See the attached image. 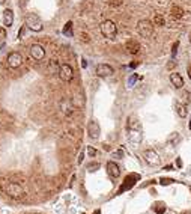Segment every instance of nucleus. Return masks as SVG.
I'll return each instance as SVG.
<instances>
[{
    "label": "nucleus",
    "mask_w": 191,
    "mask_h": 214,
    "mask_svg": "<svg viewBox=\"0 0 191 214\" xmlns=\"http://www.w3.org/2000/svg\"><path fill=\"white\" fill-rule=\"evenodd\" d=\"M0 189L3 190L5 194H8L9 198L12 199H20L24 196V190H23V187L20 184H17V182H11V181H2L0 182Z\"/></svg>",
    "instance_id": "1"
},
{
    "label": "nucleus",
    "mask_w": 191,
    "mask_h": 214,
    "mask_svg": "<svg viewBox=\"0 0 191 214\" xmlns=\"http://www.w3.org/2000/svg\"><path fill=\"white\" fill-rule=\"evenodd\" d=\"M24 26L27 29H30L32 32H41L44 24H42V20L36 15V14H27L24 17Z\"/></svg>",
    "instance_id": "2"
},
{
    "label": "nucleus",
    "mask_w": 191,
    "mask_h": 214,
    "mask_svg": "<svg viewBox=\"0 0 191 214\" xmlns=\"http://www.w3.org/2000/svg\"><path fill=\"white\" fill-rule=\"evenodd\" d=\"M101 33L108 39H114L116 33H117V27L112 20H105L101 23Z\"/></svg>",
    "instance_id": "3"
},
{
    "label": "nucleus",
    "mask_w": 191,
    "mask_h": 214,
    "mask_svg": "<svg viewBox=\"0 0 191 214\" xmlns=\"http://www.w3.org/2000/svg\"><path fill=\"white\" fill-rule=\"evenodd\" d=\"M137 32L143 38H149L154 33V24L149 20H140V21L137 23Z\"/></svg>",
    "instance_id": "4"
},
{
    "label": "nucleus",
    "mask_w": 191,
    "mask_h": 214,
    "mask_svg": "<svg viewBox=\"0 0 191 214\" xmlns=\"http://www.w3.org/2000/svg\"><path fill=\"white\" fill-rule=\"evenodd\" d=\"M59 77L60 80H63V81H71V80L74 79V69L71 65H68V63H63V65H60L59 68Z\"/></svg>",
    "instance_id": "5"
},
{
    "label": "nucleus",
    "mask_w": 191,
    "mask_h": 214,
    "mask_svg": "<svg viewBox=\"0 0 191 214\" xmlns=\"http://www.w3.org/2000/svg\"><path fill=\"white\" fill-rule=\"evenodd\" d=\"M6 62H8V67L11 68V69H17V68H20L21 67V63H23L21 53H18V51H12L11 55L8 56Z\"/></svg>",
    "instance_id": "6"
},
{
    "label": "nucleus",
    "mask_w": 191,
    "mask_h": 214,
    "mask_svg": "<svg viewBox=\"0 0 191 214\" xmlns=\"http://www.w3.org/2000/svg\"><path fill=\"white\" fill-rule=\"evenodd\" d=\"M29 55L33 57L35 60H42L45 56V50L42 45L39 44H33L30 48H29Z\"/></svg>",
    "instance_id": "7"
},
{
    "label": "nucleus",
    "mask_w": 191,
    "mask_h": 214,
    "mask_svg": "<svg viewBox=\"0 0 191 214\" xmlns=\"http://www.w3.org/2000/svg\"><path fill=\"white\" fill-rule=\"evenodd\" d=\"M95 72H96L98 77H110L113 72H114V69L110 65H107V63H100L96 67V69H95Z\"/></svg>",
    "instance_id": "8"
},
{
    "label": "nucleus",
    "mask_w": 191,
    "mask_h": 214,
    "mask_svg": "<svg viewBox=\"0 0 191 214\" xmlns=\"http://www.w3.org/2000/svg\"><path fill=\"white\" fill-rule=\"evenodd\" d=\"M87 133H89L90 139H98L100 137V133H101V128L96 121H90L89 125H87Z\"/></svg>",
    "instance_id": "9"
},
{
    "label": "nucleus",
    "mask_w": 191,
    "mask_h": 214,
    "mask_svg": "<svg viewBox=\"0 0 191 214\" xmlns=\"http://www.w3.org/2000/svg\"><path fill=\"white\" fill-rule=\"evenodd\" d=\"M145 158H146L147 163L152 164V166L159 164V155H158L154 149H147V151H145Z\"/></svg>",
    "instance_id": "10"
},
{
    "label": "nucleus",
    "mask_w": 191,
    "mask_h": 214,
    "mask_svg": "<svg viewBox=\"0 0 191 214\" xmlns=\"http://www.w3.org/2000/svg\"><path fill=\"white\" fill-rule=\"evenodd\" d=\"M125 48H126V51L129 53V55H137L138 51H140V44H138V41H135V39H129L126 45H125Z\"/></svg>",
    "instance_id": "11"
},
{
    "label": "nucleus",
    "mask_w": 191,
    "mask_h": 214,
    "mask_svg": "<svg viewBox=\"0 0 191 214\" xmlns=\"http://www.w3.org/2000/svg\"><path fill=\"white\" fill-rule=\"evenodd\" d=\"M107 172H108V175H110L112 178H117V177L121 175V168H119L114 161H108V163H107Z\"/></svg>",
    "instance_id": "12"
},
{
    "label": "nucleus",
    "mask_w": 191,
    "mask_h": 214,
    "mask_svg": "<svg viewBox=\"0 0 191 214\" xmlns=\"http://www.w3.org/2000/svg\"><path fill=\"white\" fill-rule=\"evenodd\" d=\"M137 180H138V175H129V177H126L125 184L119 189V193H122V192H125V190H128V189H131V187L135 184L134 181H137Z\"/></svg>",
    "instance_id": "13"
},
{
    "label": "nucleus",
    "mask_w": 191,
    "mask_h": 214,
    "mask_svg": "<svg viewBox=\"0 0 191 214\" xmlns=\"http://www.w3.org/2000/svg\"><path fill=\"white\" fill-rule=\"evenodd\" d=\"M129 133V142L131 143H140L142 142V130H128Z\"/></svg>",
    "instance_id": "14"
},
{
    "label": "nucleus",
    "mask_w": 191,
    "mask_h": 214,
    "mask_svg": "<svg viewBox=\"0 0 191 214\" xmlns=\"http://www.w3.org/2000/svg\"><path fill=\"white\" fill-rule=\"evenodd\" d=\"M2 20H3V24L5 26H8V27L12 26V23H14V12H12V9H5Z\"/></svg>",
    "instance_id": "15"
},
{
    "label": "nucleus",
    "mask_w": 191,
    "mask_h": 214,
    "mask_svg": "<svg viewBox=\"0 0 191 214\" xmlns=\"http://www.w3.org/2000/svg\"><path fill=\"white\" fill-rule=\"evenodd\" d=\"M170 81H172V83H173V86H175V88H178V89H180V88L184 86V79H182V76L178 74V72L170 74Z\"/></svg>",
    "instance_id": "16"
},
{
    "label": "nucleus",
    "mask_w": 191,
    "mask_h": 214,
    "mask_svg": "<svg viewBox=\"0 0 191 214\" xmlns=\"http://www.w3.org/2000/svg\"><path fill=\"white\" fill-rule=\"evenodd\" d=\"M128 130H142V124L137 119V116H129L128 118Z\"/></svg>",
    "instance_id": "17"
},
{
    "label": "nucleus",
    "mask_w": 191,
    "mask_h": 214,
    "mask_svg": "<svg viewBox=\"0 0 191 214\" xmlns=\"http://www.w3.org/2000/svg\"><path fill=\"white\" fill-rule=\"evenodd\" d=\"M170 14H172V17L173 18H182V15H184V9L179 8V6H173L172 9H170Z\"/></svg>",
    "instance_id": "18"
},
{
    "label": "nucleus",
    "mask_w": 191,
    "mask_h": 214,
    "mask_svg": "<svg viewBox=\"0 0 191 214\" xmlns=\"http://www.w3.org/2000/svg\"><path fill=\"white\" fill-rule=\"evenodd\" d=\"M176 110H178V115H179L180 118H185L187 113H188V110H187V104H180V103L176 104Z\"/></svg>",
    "instance_id": "19"
},
{
    "label": "nucleus",
    "mask_w": 191,
    "mask_h": 214,
    "mask_svg": "<svg viewBox=\"0 0 191 214\" xmlns=\"http://www.w3.org/2000/svg\"><path fill=\"white\" fill-rule=\"evenodd\" d=\"M84 104V100H83V95H80L77 94L75 97H74V100H72V106H75V107H81Z\"/></svg>",
    "instance_id": "20"
},
{
    "label": "nucleus",
    "mask_w": 191,
    "mask_h": 214,
    "mask_svg": "<svg viewBox=\"0 0 191 214\" xmlns=\"http://www.w3.org/2000/svg\"><path fill=\"white\" fill-rule=\"evenodd\" d=\"M62 32H63V35H65V36H72V21H68L66 24H65V27H63V30H62Z\"/></svg>",
    "instance_id": "21"
},
{
    "label": "nucleus",
    "mask_w": 191,
    "mask_h": 214,
    "mask_svg": "<svg viewBox=\"0 0 191 214\" xmlns=\"http://www.w3.org/2000/svg\"><path fill=\"white\" fill-rule=\"evenodd\" d=\"M71 104H72V101H71V103L68 101L66 103V100H63V101L60 103V106H62V110H63L65 113H68V115L72 112V107H71Z\"/></svg>",
    "instance_id": "22"
},
{
    "label": "nucleus",
    "mask_w": 191,
    "mask_h": 214,
    "mask_svg": "<svg viewBox=\"0 0 191 214\" xmlns=\"http://www.w3.org/2000/svg\"><path fill=\"white\" fill-rule=\"evenodd\" d=\"M154 24H155V26H164V17H163L161 14H157V15L154 17Z\"/></svg>",
    "instance_id": "23"
},
{
    "label": "nucleus",
    "mask_w": 191,
    "mask_h": 214,
    "mask_svg": "<svg viewBox=\"0 0 191 214\" xmlns=\"http://www.w3.org/2000/svg\"><path fill=\"white\" fill-rule=\"evenodd\" d=\"M154 210L157 211V214H164L166 207H164V203L163 202H159V203H155V205H154Z\"/></svg>",
    "instance_id": "24"
},
{
    "label": "nucleus",
    "mask_w": 191,
    "mask_h": 214,
    "mask_svg": "<svg viewBox=\"0 0 191 214\" xmlns=\"http://www.w3.org/2000/svg\"><path fill=\"white\" fill-rule=\"evenodd\" d=\"M50 72H53V74H54V72H56V69L57 68H60L59 67V63H57V60H50Z\"/></svg>",
    "instance_id": "25"
},
{
    "label": "nucleus",
    "mask_w": 191,
    "mask_h": 214,
    "mask_svg": "<svg viewBox=\"0 0 191 214\" xmlns=\"http://www.w3.org/2000/svg\"><path fill=\"white\" fill-rule=\"evenodd\" d=\"M124 3V0H108V5L113 6V8H117V6H121Z\"/></svg>",
    "instance_id": "26"
},
{
    "label": "nucleus",
    "mask_w": 191,
    "mask_h": 214,
    "mask_svg": "<svg viewBox=\"0 0 191 214\" xmlns=\"http://www.w3.org/2000/svg\"><path fill=\"white\" fill-rule=\"evenodd\" d=\"M172 182H175V180H172V178H161V180H159V184H161V186H169Z\"/></svg>",
    "instance_id": "27"
},
{
    "label": "nucleus",
    "mask_w": 191,
    "mask_h": 214,
    "mask_svg": "<svg viewBox=\"0 0 191 214\" xmlns=\"http://www.w3.org/2000/svg\"><path fill=\"white\" fill-rule=\"evenodd\" d=\"M87 154H89L90 157H95L96 155V149L93 146H87Z\"/></svg>",
    "instance_id": "28"
},
{
    "label": "nucleus",
    "mask_w": 191,
    "mask_h": 214,
    "mask_svg": "<svg viewBox=\"0 0 191 214\" xmlns=\"http://www.w3.org/2000/svg\"><path fill=\"white\" fill-rule=\"evenodd\" d=\"M190 103V92H184V104H188Z\"/></svg>",
    "instance_id": "29"
},
{
    "label": "nucleus",
    "mask_w": 191,
    "mask_h": 214,
    "mask_svg": "<svg viewBox=\"0 0 191 214\" xmlns=\"http://www.w3.org/2000/svg\"><path fill=\"white\" fill-rule=\"evenodd\" d=\"M137 79H138V77H137L135 74H134V76H131V77H129V80H128V86H133V85L135 83V80H137Z\"/></svg>",
    "instance_id": "30"
},
{
    "label": "nucleus",
    "mask_w": 191,
    "mask_h": 214,
    "mask_svg": "<svg viewBox=\"0 0 191 214\" xmlns=\"http://www.w3.org/2000/svg\"><path fill=\"white\" fill-rule=\"evenodd\" d=\"M178 45H179V42H175V44H173V48H172V56H173V57L176 56V51H178Z\"/></svg>",
    "instance_id": "31"
},
{
    "label": "nucleus",
    "mask_w": 191,
    "mask_h": 214,
    "mask_svg": "<svg viewBox=\"0 0 191 214\" xmlns=\"http://www.w3.org/2000/svg\"><path fill=\"white\" fill-rule=\"evenodd\" d=\"M98 168H100V164H98V163H93V164H89V166H87V169H89L90 172H95L93 169H98Z\"/></svg>",
    "instance_id": "32"
},
{
    "label": "nucleus",
    "mask_w": 191,
    "mask_h": 214,
    "mask_svg": "<svg viewBox=\"0 0 191 214\" xmlns=\"http://www.w3.org/2000/svg\"><path fill=\"white\" fill-rule=\"evenodd\" d=\"M81 41H83V42H89V41H90L89 35H87V33H81Z\"/></svg>",
    "instance_id": "33"
},
{
    "label": "nucleus",
    "mask_w": 191,
    "mask_h": 214,
    "mask_svg": "<svg viewBox=\"0 0 191 214\" xmlns=\"http://www.w3.org/2000/svg\"><path fill=\"white\" fill-rule=\"evenodd\" d=\"M6 38V30L3 27H0V39H5Z\"/></svg>",
    "instance_id": "34"
},
{
    "label": "nucleus",
    "mask_w": 191,
    "mask_h": 214,
    "mask_svg": "<svg viewBox=\"0 0 191 214\" xmlns=\"http://www.w3.org/2000/svg\"><path fill=\"white\" fill-rule=\"evenodd\" d=\"M18 5H20L21 8H24V6L27 5V0H20V2H18Z\"/></svg>",
    "instance_id": "35"
},
{
    "label": "nucleus",
    "mask_w": 191,
    "mask_h": 214,
    "mask_svg": "<svg viewBox=\"0 0 191 214\" xmlns=\"http://www.w3.org/2000/svg\"><path fill=\"white\" fill-rule=\"evenodd\" d=\"M23 33H24V27H23L21 30H20V32H18V38H21V36H23Z\"/></svg>",
    "instance_id": "36"
},
{
    "label": "nucleus",
    "mask_w": 191,
    "mask_h": 214,
    "mask_svg": "<svg viewBox=\"0 0 191 214\" xmlns=\"http://www.w3.org/2000/svg\"><path fill=\"white\" fill-rule=\"evenodd\" d=\"M175 65H176V63H175V62L172 60V63H169V65H167V68H169V69H170V68H173V67H175Z\"/></svg>",
    "instance_id": "37"
},
{
    "label": "nucleus",
    "mask_w": 191,
    "mask_h": 214,
    "mask_svg": "<svg viewBox=\"0 0 191 214\" xmlns=\"http://www.w3.org/2000/svg\"><path fill=\"white\" fill-rule=\"evenodd\" d=\"M176 164H178L179 168H180V166H182V161H180V158H178V160H176Z\"/></svg>",
    "instance_id": "38"
},
{
    "label": "nucleus",
    "mask_w": 191,
    "mask_h": 214,
    "mask_svg": "<svg viewBox=\"0 0 191 214\" xmlns=\"http://www.w3.org/2000/svg\"><path fill=\"white\" fill-rule=\"evenodd\" d=\"M137 65H138V62H133V63H131L129 67H131V68H135V67H137Z\"/></svg>",
    "instance_id": "39"
},
{
    "label": "nucleus",
    "mask_w": 191,
    "mask_h": 214,
    "mask_svg": "<svg viewBox=\"0 0 191 214\" xmlns=\"http://www.w3.org/2000/svg\"><path fill=\"white\" fill-rule=\"evenodd\" d=\"M188 77H190V79H191V65H190V67H188Z\"/></svg>",
    "instance_id": "40"
},
{
    "label": "nucleus",
    "mask_w": 191,
    "mask_h": 214,
    "mask_svg": "<svg viewBox=\"0 0 191 214\" xmlns=\"http://www.w3.org/2000/svg\"><path fill=\"white\" fill-rule=\"evenodd\" d=\"M93 214H101V211H100V210H96V211H95Z\"/></svg>",
    "instance_id": "41"
},
{
    "label": "nucleus",
    "mask_w": 191,
    "mask_h": 214,
    "mask_svg": "<svg viewBox=\"0 0 191 214\" xmlns=\"http://www.w3.org/2000/svg\"><path fill=\"white\" fill-rule=\"evenodd\" d=\"M180 214H191L190 211H184V213H180Z\"/></svg>",
    "instance_id": "42"
},
{
    "label": "nucleus",
    "mask_w": 191,
    "mask_h": 214,
    "mask_svg": "<svg viewBox=\"0 0 191 214\" xmlns=\"http://www.w3.org/2000/svg\"><path fill=\"white\" fill-rule=\"evenodd\" d=\"M5 2H6V0H0V5H3V3H5Z\"/></svg>",
    "instance_id": "43"
},
{
    "label": "nucleus",
    "mask_w": 191,
    "mask_h": 214,
    "mask_svg": "<svg viewBox=\"0 0 191 214\" xmlns=\"http://www.w3.org/2000/svg\"><path fill=\"white\" fill-rule=\"evenodd\" d=\"M188 127H190V130H191V121H190V125H188Z\"/></svg>",
    "instance_id": "44"
},
{
    "label": "nucleus",
    "mask_w": 191,
    "mask_h": 214,
    "mask_svg": "<svg viewBox=\"0 0 191 214\" xmlns=\"http://www.w3.org/2000/svg\"><path fill=\"white\" fill-rule=\"evenodd\" d=\"M190 41H191V39H190Z\"/></svg>",
    "instance_id": "45"
}]
</instances>
